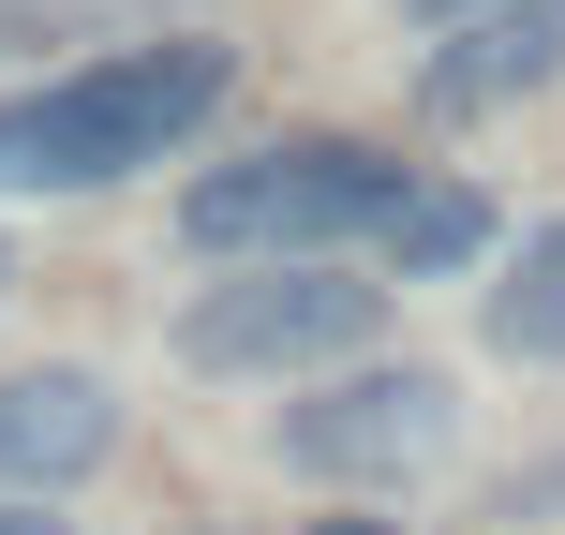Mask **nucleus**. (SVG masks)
Masks as SVG:
<instances>
[{
    "label": "nucleus",
    "instance_id": "4",
    "mask_svg": "<svg viewBox=\"0 0 565 535\" xmlns=\"http://www.w3.org/2000/svg\"><path fill=\"white\" fill-rule=\"evenodd\" d=\"M447 431H461V387L417 357H342L312 372V402H282V461L312 491H402L447 461Z\"/></svg>",
    "mask_w": 565,
    "mask_h": 535
},
{
    "label": "nucleus",
    "instance_id": "9",
    "mask_svg": "<svg viewBox=\"0 0 565 535\" xmlns=\"http://www.w3.org/2000/svg\"><path fill=\"white\" fill-rule=\"evenodd\" d=\"M0 535H60V521H45V506H15V491H0Z\"/></svg>",
    "mask_w": 565,
    "mask_h": 535
},
{
    "label": "nucleus",
    "instance_id": "5",
    "mask_svg": "<svg viewBox=\"0 0 565 535\" xmlns=\"http://www.w3.org/2000/svg\"><path fill=\"white\" fill-rule=\"evenodd\" d=\"M119 447V387L105 372H75V357H30V372H0V491H75L89 461Z\"/></svg>",
    "mask_w": 565,
    "mask_h": 535
},
{
    "label": "nucleus",
    "instance_id": "7",
    "mask_svg": "<svg viewBox=\"0 0 565 535\" xmlns=\"http://www.w3.org/2000/svg\"><path fill=\"white\" fill-rule=\"evenodd\" d=\"M372 254L417 268V282L477 268V254H491V194H477V179H402V208H387V238H372Z\"/></svg>",
    "mask_w": 565,
    "mask_h": 535
},
{
    "label": "nucleus",
    "instance_id": "2",
    "mask_svg": "<svg viewBox=\"0 0 565 535\" xmlns=\"http://www.w3.org/2000/svg\"><path fill=\"white\" fill-rule=\"evenodd\" d=\"M402 208V164L358 135H282V149H238V164H209L194 194H179V238H194L209 268H282V254H358V238H387Z\"/></svg>",
    "mask_w": 565,
    "mask_h": 535
},
{
    "label": "nucleus",
    "instance_id": "1",
    "mask_svg": "<svg viewBox=\"0 0 565 535\" xmlns=\"http://www.w3.org/2000/svg\"><path fill=\"white\" fill-rule=\"evenodd\" d=\"M224 45H105L75 75L15 89L0 105V194H89V179L179 164V149L224 119Z\"/></svg>",
    "mask_w": 565,
    "mask_h": 535
},
{
    "label": "nucleus",
    "instance_id": "6",
    "mask_svg": "<svg viewBox=\"0 0 565 535\" xmlns=\"http://www.w3.org/2000/svg\"><path fill=\"white\" fill-rule=\"evenodd\" d=\"M536 89H565V0H477L431 45L417 105L431 119H491V105H536Z\"/></svg>",
    "mask_w": 565,
    "mask_h": 535
},
{
    "label": "nucleus",
    "instance_id": "11",
    "mask_svg": "<svg viewBox=\"0 0 565 535\" xmlns=\"http://www.w3.org/2000/svg\"><path fill=\"white\" fill-rule=\"evenodd\" d=\"M521 506H565V461H551V477H536V491H521Z\"/></svg>",
    "mask_w": 565,
    "mask_h": 535
},
{
    "label": "nucleus",
    "instance_id": "10",
    "mask_svg": "<svg viewBox=\"0 0 565 535\" xmlns=\"http://www.w3.org/2000/svg\"><path fill=\"white\" fill-rule=\"evenodd\" d=\"M417 15H431V30H461V15H477V0H417Z\"/></svg>",
    "mask_w": 565,
    "mask_h": 535
},
{
    "label": "nucleus",
    "instance_id": "8",
    "mask_svg": "<svg viewBox=\"0 0 565 535\" xmlns=\"http://www.w3.org/2000/svg\"><path fill=\"white\" fill-rule=\"evenodd\" d=\"M491 357H565V224H536L491 268Z\"/></svg>",
    "mask_w": 565,
    "mask_h": 535
},
{
    "label": "nucleus",
    "instance_id": "12",
    "mask_svg": "<svg viewBox=\"0 0 565 535\" xmlns=\"http://www.w3.org/2000/svg\"><path fill=\"white\" fill-rule=\"evenodd\" d=\"M312 535H387V521H312Z\"/></svg>",
    "mask_w": 565,
    "mask_h": 535
},
{
    "label": "nucleus",
    "instance_id": "13",
    "mask_svg": "<svg viewBox=\"0 0 565 535\" xmlns=\"http://www.w3.org/2000/svg\"><path fill=\"white\" fill-rule=\"evenodd\" d=\"M0 282H15V268H0Z\"/></svg>",
    "mask_w": 565,
    "mask_h": 535
},
{
    "label": "nucleus",
    "instance_id": "3",
    "mask_svg": "<svg viewBox=\"0 0 565 535\" xmlns=\"http://www.w3.org/2000/svg\"><path fill=\"white\" fill-rule=\"evenodd\" d=\"M387 342V282L342 254H282V268H224L194 312H179V372H238V387H282V372H342Z\"/></svg>",
    "mask_w": 565,
    "mask_h": 535
}]
</instances>
